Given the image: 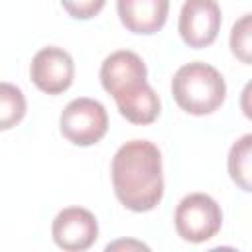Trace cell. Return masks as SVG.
<instances>
[{"instance_id":"1","label":"cell","mask_w":252,"mask_h":252,"mask_svg":"<svg viewBox=\"0 0 252 252\" xmlns=\"http://www.w3.org/2000/svg\"><path fill=\"white\" fill-rule=\"evenodd\" d=\"M116 199L134 213H146L159 205L163 197L161 152L150 140H130L122 144L110 163Z\"/></svg>"},{"instance_id":"2","label":"cell","mask_w":252,"mask_h":252,"mask_svg":"<svg viewBox=\"0 0 252 252\" xmlns=\"http://www.w3.org/2000/svg\"><path fill=\"white\" fill-rule=\"evenodd\" d=\"M171 94L177 106L187 114L205 116L224 102L226 83L213 65L193 61L175 71L171 79Z\"/></svg>"},{"instance_id":"3","label":"cell","mask_w":252,"mask_h":252,"mask_svg":"<svg viewBox=\"0 0 252 252\" xmlns=\"http://www.w3.org/2000/svg\"><path fill=\"white\" fill-rule=\"evenodd\" d=\"M175 230L185 242L201 244L211 240L222 224V211L219 203L207 193L185 195L173 215Z\"/></svg>"},{"instance_id":"4","label":"cell","mask_w":252,"mask_h":252,"mask_svg":"<svg viewBox=\"0 0 252 252\" xmlns=\"http://www.w3.org/2000/svg\"><path fill=\"white\" fill-rule=\"evenodd\" d=\"M59 130L71 144L87 148L100 142L108 130L106 108L89 96L73 98L59 116Z\"/></svg>"},{"instance_id":"5","label":"cell","mask_w":252,"mask_h":252,"mask_svg":"<svg viewBox=\"0 0 252 252\" xmlns=\"http://www.w3.org/2000/svg\"><path fill=\"white\" fill-rule=\"evenodd\" d=\"M148 69L142 57L130 49L110 53L100 65V85L114 100L140 91L148 81Z\"/></svg>"},{"instance_id":"6","label":"cell","mask_w":252,"mask_h":252,"mask_svg":"<svg viewBox=\"0 0 252 252\" xmlns=\"http://www.w3.org/2000/svg\"><path fill=\"white\" fill-rule=\"evenodd\" d=\"M220 22L217 0H185L179 12V35L189 47L203 49L217 39Z\"/></svg>"},{"instance_id":"7","label":"cell","mask_w":252,"mask_h":252,"mask_svg":"<svg viewBox=\"0 0 252 252\" xmlns=\"http://www.w3.org/2000/svg\"><path fill=\"white\" fill-rule=\"evenodd\" d=\"M30 77L41 93L61 94L73 85L75 79L73 57L57 45L41 47L32 59Z\"/></svg>"},{"instance_id":"8","label":"cell","mask_w":252,"mask_h":252,"mask_svg":"<svg viewBox=\"0 0 252 252\" xmlns=\"http://www.w3.org/2000/svg\"><path fill=\"white\" fill-rule=\"evenodd\" d=\"M53 242L67 252L89 250L98 238L96 217L83 207H67L57 213L51 224Z\"/></svg>"},{"instance_id":"9","label":"cell","mask_w":252,"mask_h":252,"mask_svg":"<svg viewBox=\"0 0 252 252\" xmlns=\"http://www.w3.org/2000/svg\"><path fill=\"white\" fill-rule=\"evenodd\" d=\"M116 12L128 32L152 35L165 26L169 0H116Z\"/></svg>"},{"instance_id":"10","label":"cell","mask_w":252,"mask_h":252,"mask_svg":"<svg viewBox=\"0 0 252 252\" xmlns=\"http://www.w3.org/2000/svg\"><path fill=\"white\" fill-rule=\"evenodd\" d=\"M120 114L132 122V124H152L158 116H159V110H161V102H159V96L156 94V91L146 83L140 91H136L134 94L130 96H124V98H118L114 100Z\"/></svg>"},{"instance_id":"11","label":"cell","mask_w":252,"mask_h":252,"mask_svg":"<svg viewBox=\"0 0 252 252\" xmlns=\"http://www.w3.org/2000/svg\"><path fill=\"white\" fill-rule=\"evenodd\" d=\"M228 175L234 185L252 193V134L240 136L228 150Z\"/></svg>"},{"instance_id":"12","label":"cell","mask_w":252,"mask_h":252,"mask_svg":"<svg viewBox=\"0 0 252 252\" xmlns=\"http://www.w3.org/2000/svg\"><path fill=\"white\" fill-rule=\"evenodd\" d=\"M26 114V96L24 93L10 83L0 85V130H10L20 124Z\"/></svg>"},{"instance_id":"13","label":"cell","mask_w":252,"mask_h":252,"mask_svg":"<svg viewBox=\"0 0 252 252\" xmlns=\"http://www.w3.org/2000/svg\"><path fill=\"white\" fill-rule=\"evenodd\" d=\"M228 45L232 55L246 65H252V12L240 16L230 30Z\"/></svg>"},{"instance_id":"14","label":"cell","mask_w":252,"mask_h":252,"mask_svg":"<svg viewBox=\"0 0 252 252\" xmlns=\"http://www.w3.org/2000/svg\"><path fill=\"white\" fill-rule=\"evenodd\" d=\"M106 0H61L65 12L75 20H91L100 14Z\"/></svg>"},{"instance_id":"15","label":"cell","mask_w":252,"mask_h":252,"mask_svg":"<svg viewBox=\"0 0 252 252\" xmlns=\"http://www.w3.org/2000/svg\"><path fill=\"white\" fill-rule=\"evenodd\" d=\"M240 110L248 120H252V81H248L240 93Z\"/></svg>"},{"instance_id":"16","label":"cell","mask_w":252,"mask_h":252,"mask_svg":"<svg viewBox=\"0 0 252 252\" xmlns=\"http://www.w3.org/2000/svg\"><path fill=\"white\" fill-rule=\"evenodd\" d=\"M122 246H136V248H144V250H148V246L146 244H142V242H124V240H120V242H114V244H108L106 246V250H114V248H122Z\"/></svg>"}]
</instances>
